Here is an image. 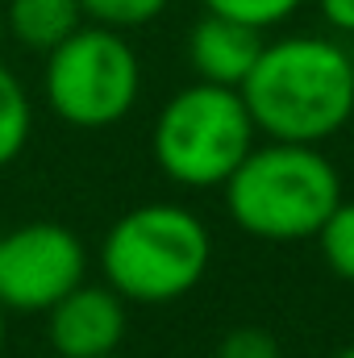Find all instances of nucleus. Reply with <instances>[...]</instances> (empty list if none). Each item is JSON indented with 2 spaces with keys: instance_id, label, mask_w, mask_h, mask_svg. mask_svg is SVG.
Masks as SVG:
<instances>
[{
  "instance_id": "obj_1",
  "label": "nucleus",
  "mask_w": 354,
  "mask_h": 358,
  "mask_svg": "<svg viewBox=\"0 0 354 358\" xmlns=\"http://www.w3.org/2000/svg\"><path fill=\"white\" fill-rule=\"evenodd\" d=\"M238 92L255 129L271 142L317 146L354 117L351 50L330 38H279L263 46Z\"/></svg>"
},
{
  "instance_id": "obj_2",
  "label": "nucleus",
  "mask_w": 354,
  "mask_h": 358,
  "mask_svg": "<svg viewBox=\"0 0 354 358\" xmlns=\"http://www.w3.org/2000/svg\"><path fill=\"white\" fill-rule=\"evenodd\" d=\"M221 187L238 229L263 242L317 238L325 217L342 204L338 167L304 142L255 146Z\"/></svg>"
},
{
  "instance_id": "obj_3",
  "label": "nucleus",
  "mask_w": 354,
  "mask_h": 358,
  "mask_svg": "<svg viewBox=\"0 0 354 358\" xmlns=\"http://www.w3.org/2000/svg\"><path fill=\"white\" fill-rule=\"evenodd\" d=\"M213 259L204 221L183 204H138L104 238L100 267L117 296L167 304L187 296Z\"/></svg>"
},
{
  "instance_id": "obj_4",
  "label": "nucleus",
  "mask_w": 354,
  "mask_h": 358,
  "mask_svg": "<svg viewBox=\"0 0 354 358\" xmlns=\"http://www.w3.org/2000/svg\"><path fill=\"white\" fill-rule=\"evenodd\" d=\"M255 134L242 92L200 80L163 104L150 150L167 179L183 187H221L255 150Z\"/></svg>"
},
{
  "instance_id": "obj_5",
  "label": "nucleus",
  "mask_w": 354,
  "mask_h": 358,
  "mask_svg": "<svg viewBox=\"0 0 354 358\" xmlns=\"http://www.w3.org/2000/svg\"><path fill=\"white\" fill-rule=\"evenodd\" d=\"M142 92V63L121 29L80 25L46 50V104L76 129L125 121Z\"/></svg>"
},
{
  "instance_id": "obj_6",
  "label": "nucleus",
  "mask_w": 354,
  "mask_h": 358,
  "mask_svg": "<svg viewBox=\"0 0 354 358\" xmlns=\"http://www.w3.org/2000/svg\"><path fill=\"white\" fill-rule=\"evenodd\" d=\"M88 255L67 225H21L0 234V304L4 313H46L76 283H84Z\"/></svg>"
},
{
  "instance_id": "obj_7",
  "label": "nucleus",
  "mask_w": 354,
  "mask_h": 358,
  "mask_svg": "<svg viewBox=\"0 0 354 358\" xmlns=\"http://www.w3.org/2000/svg\"><path fill=\"white\" fill-rule=\"evenodd\" d=\"M50 346L59 358H104L121 350L125 338V296L113 287L76 283L59 304L46 308Z\"/></svg>"
},
{
  "instance_id": "obj_8",
  "label": "nucleus",
  "mask_w": 354,
  "mask_h": 358,
  "mask_svg": "<svg viewBox=\"0 0 354 358\" xmlns=\"http://www.w3.org/2000/svg\"><path fill=\"white\" fill-rule=\"evenodd\" d=\"M263 46V29L204 8V17L187 34V63H192L196 80H204V84L242 88L246 76L255 71Z\"/></svg>"
},
{
  "instance_id": "obj_9",
  "label": "nucleus",
  "mask_w": 354,
  "mask_h": 358,
  "mask_svg": "<svg viewBox=\"0 0 354 358\" xmlns=\"http://www.w3.org/2000/svg\"><path fill=\"white\" fill-rule=\"evenodd\" d=\"M84 25L80 0H8L4 8V29L25 46V50H55L63 38H71Z\"/></svg>"
},
{
  "instance_id": "obj_10",
  "label": "nucleus",
  "mask_w": 354,
  "mask_h": 358,
  "mask_svg": "<svg viewBox=\"0 0 354 358\" xmlns=\"http://www.w3.org/2000/svg\"><path fill=\"white\" fill-rule=\"evenodd\" d=\"M29 129H34L29 96L21 88V80L0 63V167H8V163L25 150Z\"/></svg>"
},
{
  "instance_id": "obj_11",
  "label": "nucleus",
  "mask_w": 354,
  "mask_h": 358,
  "mask_svg": "<svg viewBox=\"0 0 354 358\" xmlns=\"http://www.w3.org/2000/svg\"><path fill=\"white\" fill-rule=\"evenodd\" d=\"M317 250L338 279L354 283V200H342L317 229Z\"/></svg>"
},
{
  "instance_id": "obj_12",
  "label": "nucleus",
  "mask_w": 354,
  "mask_h": 358,
  "mask_svg": "<svg viewBox=\"0 0 354 358\" xmlns=\"http://www.w3.org/2000/svg\"><path fill=\"white\" fill-rule=\"evenodd\" d=\"M84 17L92 25H108V29H138V25H150L167 0H80Z\"/></svg>"
},
{
  "instance_id": "obj_13",
  "label": "nucleus",
  "mask_w": 354,
  "mask_h": 358,
  "mask_svg": "<svg viewBox=\"0 0 354 358\" xmlns=\"http://www.w3.org/2000/svg\"><path fill=\"white\" fill-rule=\"evenodd\" d=\"M300 4H304V0H204L208 13L246 21V25H255V29H271V25L288 21Z\"/></svg>"
},
{
  "instance_id": "obj_14",
  "label": "nucleus",
  "mask_w": 354,
  "mask_h": 358,
  "mask_svg": "<svg viewBox=\"0 0 354 358\" xmlns=\"http://www.w3.org/2000/svg\"><path fill=\"white\" fill-rule=\"evenodd\" d=\"M213 358H283V355H279V342L267 329L242 325V329H229L221 338V346H217Z\"/></svg>"
},
{
  "instance_id": "obj_15",
  "label": "nucleus",
  "mask_w": 354,
  "mask_h": 358,
  "mask_svg": "<svg viewBox=\"0 0 354 358\" xmlns=\"http://www.w3.org/2000/svg\"><path fill=\"white\" fill-rule=\"evenodd\" d=\"M317 8H321V17H325L330 29L354 38V0H317Z\"/></svg>"
},
{
  "instance_id": "obj_16",
  "label": "nucleus",
  "mask_w": 354,
  "mask_h": 358,
  "mask_svg": "<svg viewBox=\"0 0 354 358\" xmlns=\"http://www.w3.org/2000/svg\"><path fill=\"white\" fill-rule=\"evenodd\" d=\"M0 350H4V304H0Z\"/></svg>"
},
{
  "instance_id": "obj_17",
  "label": "nucleus",
  "mask_w": 354,
  "mask_h": 358,
  "mask_svg": "<svg viewBox=\"0 0 354 358\" xmlns=\"http://www.w3.org/2000/svg\"><path fill=\"white\" fill-rule=\"evenodd\" d=\"M334 358H354V342L346 346V350H342V355H334Z\"/></svg>"
},
{
  "instance_id": "obj_18",
  "label": "nucleus",
  "mask_w": 354,
  "mask_h": 358,
  "mask_svg": "<svg viewBox=\"0 0 354 358\" xmlns=\"http://www.w3.org/2000/svg\"><path fill=\"white\" fill-rule=\"evenodd\" d=\"M0 38H4V8H0Z\"/></svg>"
},
{
  "instance_id": "obj_19",
  "label": "nucleus",
  "mask_w": 354,
  "mask_h": 358,
  "mask_svg": "<svg viewBox=\"0 0 354 358\" xmlns=\"http://www.w3.org/2000/svg\"><path fill=\"white\" fill-rule=\"evenodd\" d=\"M351 71H354V46H351Z\"/></svg>"
},
{
  "instance_id": "obj_20",
  "label": "nucleus",
  "mask_w": 354,
  "mask_h": 358,
  "mask_svg": "<svg viewBox=\"0 0 354 358\" xmlns=\"http://www.w3.org/2000/svg\"><path fill=\"white\" fill-rule=\"evenodd\" d=\"M104 358H121V355H104Z\"/></svg>"
}]
</instances>
